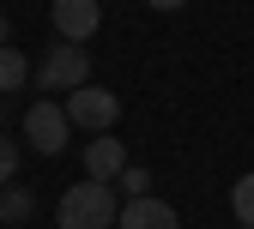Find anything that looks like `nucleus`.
Instances as JSON below:
<instances>
[{"instance_id":"6","label":"nucleus","mask_w":254,"mask_h":229,"mask_svg":"<svg viewBox=\"0 0 254 229\" xmlns=\"http://www.w3.org/2000/svg\"><path fill=\"white\" fill-rule=\"evenodd\" d=\"M121 169H127V151H121L115 133H97V139L85 145V175H91V181H109V187H115Z\"/></svg>"},{"instance_id":"15","label":"nucleus","mask_w":254,"mask_h":229,"mask_svg":"<svg viewBox=\"0 0 254 229\" xmlns=\"http://www.w3.org/2000/svg\"><path fill=\"white\" fill-rule=\"evenodd\" d=\"M0 229H12V223H0Z\"/></svg>"},{"instance_id":"8","label":"nucleus","mask_w":254,"mask_h":229,"mask_svg":"<svg viewBox=\"0 0 254 229\" xmlns=\"http://www.w3.org/2000/svg\"><path fill=\"white\" fill-rule=\"evenodd\" d=\"M30 211H37V199H30V187H18V181H6V187H0V223H24Z\"/></svg>"},{"instance_id":"4","label":"nucleus","mask_w":254,"mask_h":229,"mask_svg":"<svg viewBox=\"0 0 254 229\" xmlns=\"http://www.w3.org/2000/svg\"><path fill=\"white\" fill-rule=\"evenodd\" d=\"M67 133H73V121H67V109L61 103H30V115H24V139H30V151H43V157H61L67 151Z\"/></svg>"},{"instance_id":"13","label":"nucleus","mask_w":254,"mask_h":229,"mask_svg":"<svg viewBox=\"0 0 254 229\" xmlns=\"http://www.w3.org/2000/svg\"><path fill=\"white\" fill-rule=\"evenodd\" d=\"M145 6H157V12H176V6H188V0H145Z\"/></svg>"},{"instance_id":"12","label":"nucleus","mask_w":254,"mask_h":229,"mask_svg":"<svg viewBox=\"0 0 254 229\" xmlns=\"http://www.w3.org/2000/svg\"><path fill=\"white\" fill-rule=\"evenodd\" d=\"M18 175V139H6V133H0V187H6Z\"/></svg>"},{"instance_id":"2","label":"nucleus","mask_w":254,"mask_h":229,"mask_svg":"<svg viewBox=\"0 0 254 229\" xmlns=\"http://www.w3.org/2000/svg\"><path fill=\"white\" fill-rule=\"evenodd\" d=\"M67 121L79 127V133H109V127L121 121V96L115 91H103V85H79V91H67Z\"/></svg>"},{"instance_id":"11","label":"nucleus","mask_w":254,"mask_h":229,"mask_svg":"<svg viewBox=\"0 0 254 229\" xmlns=\"http://www.w3.org/2000/svg\"><path fill=\"white\" fill-rule=\"evenodd\" d=\"M115 187H127V199H145V193H151V169H139V163H127Z\"/></svg>"},{"instance_id":"7","label":"nucleus","mask_w":254,"mask_h":229,"mask_svg":"<svg viewBox=\"0 0 254 229\" xmlns=\"http://www.w3.org/2000/svg\"><path fill=\"white\" fill-rule=\"evenodd\" d=\"M115 229H176V205L170 199H127L121 205V217H115Z\"/></svg>"},{"instance_id":"14","label":"nucleus","mask_w":254,"mask_h":229,"mask_svg":"<svg viewBox=\"0 0 254 229\" xmlns=\"http://www.w3.org/2000/svg\"><path fill=\"white\" fill-rule=\"evenodd\" d=\"M6 37H12V18H6V12H0V48H12Z\"/></svg>"},{"instance_id":"3","label":"nucleus","mask_w":254,"mask_h":229,"mask_svg":"<svg viewBox=\"0 0 254 229\" xmlns=\"http://www.w3.org/2000/svg\"><path fill=\"white\" fill-rule=\"evenodd\" d=\"M37 85L43 91H79V85H91V54L79 43H55L37 60Z\"/></svg>"},{"instance_id":"1","label":"nucleus","mask_w":254,"mask_h":229,"mask_svg":"<svg viewBox=\"0 0 254 229\" xmlns=\"http://www.w3.org/2000/svg\"><path fill=\"white\" fill-rule=\"evenodd\" d=\"M121 205H115V187L109 181H73L67 193H61V205H55V229H115Z\"/></svg>"},{"instance_id":"9","label":"nucleus","mask_w":254,"mask_h":229,"mask_svg":"<svg viewBox=\"0 0 254 229\" xmlns=\"http://www.w3.org/2000/svg\"><path fill=\"white\" fill-rule=\"evenodd\" d=\"M230 217H236L242 229H254V169H248V175L230 187Z\"/></svg>"},{"instance_id":"5","label":"nucleus","mask_w":254,"mask_h":229,"mask_svg":"<svg viewBox=\"0 0 254 229\" xmlns=\"http://www.w3.org/2000/svg\"><path fill=\"white\" fill-rule=\"evenodd\" d=\"M49 18H55V37L61 43H79L85 48V37H97V24H103V6H97V0H55Z\"/></svg>"},{"instance_id":"10","label":"nucleus","mask_w":254,"mask_h":229,"mask_svg":"<svg viewBox=\"0 0 254 229\" xmlns=\"http://www.w3.org/2000/svg\"><path fill=\"white\" fill-rule=\"evenodd\" d=\"M24 79H30V60L18 48H0V91H18Z\"/></svg>"}]
</instances>
